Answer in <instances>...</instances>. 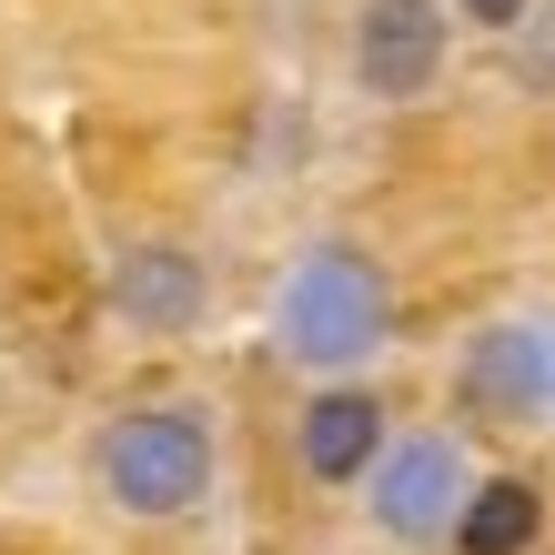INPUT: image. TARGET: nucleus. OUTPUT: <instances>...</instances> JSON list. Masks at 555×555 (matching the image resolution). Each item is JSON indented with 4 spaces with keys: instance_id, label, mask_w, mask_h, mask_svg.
Masks as SVG:
<instances>
[{
    "instance_id": "6e6552de",
    "label": "nucleus",
    "mask_w": 555,
    "mask_h": 555,
    "mask_svg": "<svg viewBox=\"0 0 555 555\" xmlns=\"http://www.w3.org/2000/svg\"><path fill=\"white\" fill-rule=\"evenodd\" d=\"M545 535V495H535V485L526 475H475L465 485V515H454V555H526Z\"/></svg>"
},
{
    "instance_id": "0eeeda50",
    "label": "nucleus",
    "mask_w": 555,
    "mask_h": 555,
    "mask_svg": "<svg viewBox=\"0 0 555 555\" xmlns=\"http://www.w3.org/2000/svg\"><path fill=\"white\" fill-rule=\"evenodd\" d=\"M384 444H395V435H384L374 384H323V395L304 404V424H293V454H304L313 485H364Z\"/></svg>"
},
{
    "instance_id": "20e7f679",
    "label": "nucleus",
    "mask_w": 555,
    "mask_h": 555,
    "mask_svg": "<svg viewBox=\"0 0 555 555\" xmlns=\"http://www.w3.org/2000/svg\"><path fill=\"white\" fill-rule=\"evenodd\" d=\"M465 485H475V465L454 435H395L364 475V505L395 545H444L454 515H465Z\"/></svg>"
},
{
    "instance_id": "f03ea898",
    "label": "nucleus",
    "mask_w": 555,
    "mask_h": 555,
    "mask_svg": "<svg viewBox=\"0 0 555 555\" xmlns=\"http://www.w3.org/2000/svg\"><path fill=\"white\" fill-rule=\"evenodd\" d=\"M212 414L203 404H132L102 435V454H91V475H102V495L121 515H142V526H172V515H203L212 495Z\"/></svg>"
},
{
    "instance_id": "423d86ee",
    "label": "nucleus",
    "mask_w": 555,
    "mask_h": 555,
    "mask_svg": "<svg viewBox=\"0 0 555 555\" xmlns=\"http://www.w3.org/2000/svg\"><path fill=\"white\" fill-rule=\"evenodd\" d=\"M112 304H121V323H142V334H192V323L212 313V273H203V253H182V243H132L112 263Z\"/></svg>"
},
{
    "instance_id": "1a4fd4ad",
    "label": "nucleus",
    "mask_w": 555,
    "mask_h": 555,
    "mask_svg": "<svg viewBox=\"0 0 555 555\" xmlns=\"http://www.w3.org/2000/svg\"><path fill=\"white\" fill-rule=\"evenodd\" d=\"M454 11H465L475 30H515V21H526V11H535V0H454Z\"/></svg>"
},
{
    "instance_id": "f257e3e1",
    "label": "nucleus",
    "mask_w": 555,
    "mask_h": 555,
    "mask_svg": "<svg viewBox=\"0 0 555 555\" xmlns=\"http://www.w3.org/2000/svg\"><path fill=\"white\" fill-rule=\"evenodd\" d=\"M273 344H283V364H304L323 384L364 374L395 344V283H384V263L364 243H304L283 293H273Z\"/></svg>"
},
{
    "instance_id": "7ed1b4c3",
    "label": "nucleus",
    "mask_w": 555,
    "mask_h": 555,
    "mask_svg": "<svg viewBox=\"0 0 555 555\" xmlns=\"http://www.w3.org/2000/svg\"><path fill=\"white\" fill-rule=\"evenodd\" d=\"M454 395L485 424H515V435H555V313H495L475 323L465 364H454Z\"/></svg>"
},
{
    "instance_id": "39448f33",
    "label": "nucleus",
    "mask_w": 555,
    "mask_h": 555,
    "mask_svg": "<svg viewBox=\"0 0 555 555\" xmlns=\"http://www.w3.org/2000/svg\"><path fill=\"white\" fill-rule=\"evenodd\" d=\"M444 0H364L353 11V91L364 102H424L444 81Z\"/></svg>"
}]
</instances>
